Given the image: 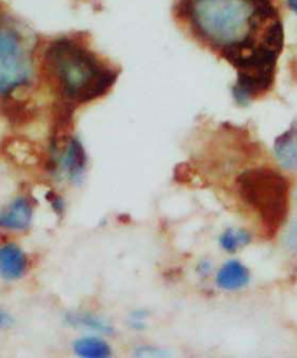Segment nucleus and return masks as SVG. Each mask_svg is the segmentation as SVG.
Returning a JSON list of instances; mask_svg holds the SVG:
<instances>
[{
    "mask_svg": "<svg viewBox=\"0 0 297 358\" xmlns=\"http://www.w3.org/2000/svg\"><path fill=\"white\" fill-rule=\"evenodd\" d=\"M197 36L221 51L238 78L270 85L283 48V25L271 0H187Z\"/></svg>",
    "mask_w": 297,
    "mask_h": 358,
    "instance_id": "f257e3e1",
    "label": "nucleus"
},
{
    "mask_svg": "<svg viewBox=\"0 0 297 358\" xmlns=\"http://www.w3.org/2000/svg\"><path fill=\"white\" fill-rule=\"evenodd\" d=\"M45 67L63 96L78 103L103 96L116 77L94 54L71 39H58L48 47Z\"/></svg>",
    "mask_w": 297,
    "mask_h": 358,
    "instance_id": "f03ea898",
    "label": "nucleus"
},
{
    "mask_svg": "<svg viewBox=\"0 0 297 358\" xmlns=\"http://www.w3.org/2000/svg\"><path fill=\"white\" fill-rule=\"evenodd\" d=\"M236 189L244 203L259 216L264 232L268 236L277 234L289 213L287 178L273 169L256 167L238 177Z\"/></svg>",
    "mask_w": 297,
    "mask_h": 358,
    "instance_id": "7ed1b4c3",
    "label": "nucleus"
},
{
    "mask_svg": "<svg viewBox=\"0 0 297 358\" xmlns=\"http://www.w3.org/2000/svg\"><path fill=\"white\" fill-rule=\"evenodd\" d=\"M32 62L22 34L9 21H0V96L29 83Z\"/></svg>",
    "mask_w": 297,
    "mask_h": 358,
    "instance_id": "20e7f679",
    "label": "nucleus"
},
{
    "mask_svg": "<svg viewBox=\"0 0 297 358\" xmlns=\"http://www.w3.org/2000/svg\"><path fill=\"white\" fill-rule=\"evenodd\" d=\"M87 166L85 147L77 138H70L63 151L58 154L57 167L61 170L67 180L78 183L83 178Z\"/></svg>",
    "mask_w": 297,
    "mask_h": 358,
    "instance_id": "39448f33",
    "label": "nucleus"
},
{
    "mask_svg": "<svg viewBox=\"0 0 297 358\" xmlns=\"http://www.w3.org/2000/svg\"><path fill=\"white\" fill-rule=\"evenodd\" d=\"M32 224V206L27 197H16L6 208L0 209V229L27 231Z\"/></svg>",
    "mask_w": 297,
    "mask_h": 358,
    "instance_id": "423d86ee",
    "label": "nucleus"
},
{
    "mask_svg": "<svg viewBox=\"0 0 297 358\" xmlns=\"http://www.w3.org/2000/svg\"><path fill=\"white\" fill-rule=\"evenodd\" d=\"M28 270V257L16 244L0 245V277L6 282L19 280Z\"/></svg>",
    "mask_w": 297,
    "mask_h": 358,
    "instance_id": "0eeeda50",
    "label": "nucleus"
},
{
    "mask_svg": "<svg viewBox=\"0 0 297 358\" xmlns=\"http://www.w3.org/2000/svg\"><path fill=\"white\" fill-rule=\"evenodd\" d=\"M251 280L249 270L238 260L226 262L216 275V285L222 290L236 292L248 286Z\"/></svg>",
    "mask_w": 297,
    "mask_h": 358,
    "instance_id": "6e6552de",
    "label": "nucleus"
},
{
    "mask_svg": "<svg viewBox=\"0 0 297 358\" xmlns=\"http://www.w3.org/2000/svg\"><path fill=\"white\" fill-rule=\"evenodd\" d=\"M274 154L283 167L297 170V121L275 138Z\"/></svg>",
    "mask_w": 297,
    "mask_h": 358,
    "instance_id": "1a4fd4ad",
    "label": "nucleus"
},
{
    "mask_svg": "<svg viewBox=\"0 0 297 358\" xmlns=\"http://www.w3.org/2000/svg\"><path fill=\"white\" fill-rule=\"evenodd\" d=\"M73 350L77 355L85 358H108L112 354L109 344L101 338L85 336L73 344Z\"/></svg>",
    "mask_w": 297,
    "mask_h": 358,
    "instance_id": "9d476101",
    "label": "nucleus"
},
{
    "mask_svg": "<svg viewBox=\"0 0 297 358\" xmlns=\"http://www.w3.org/2000/svg\"><path fill=\"white\" fill-rule=\"evenodd\" d=\"M252 240L251 234L242 228H228L219 236V244L226 252H236L247 247Z\"/></svg>",
    "mask_w": 297,
    "mask_h": 358,
    "instance_id": "9b49d317",
    "label": "nucleus"
},
{
    "mask_svg": "<svg viewBox=\"0 0 297 358\" xmlns=\"http://www.w3.org/2000/svg\"><path fill=\"white\" fill-rule=\"evenodd\" d=\"M68 320L74 325H83L92 331L101 332V334H110L112 328L110 325L102 320V317L90 315V313H77V315H70Z\"/></svg>",
    "mask_w": 297,
    "mask_h": 358,
    "instance_id": "f8f14e48",
    "label": "nucleus"
},
{
    "mask_svg": "<svg viewBox=\"0 0 297 358\" xmlns=\"http://www.w3.org/2000/svg\"><path fill=\"white\" fill-rule=\"evenodd\" d=\"M284 243L289 250H291L293 252L297 254V220L290 225V228L286 234V238H284Z\"/></svg>",
    "mask_w": 297,
    "mask_h": 358,
    "instance_id": "ddd939ff",
    "label": "nucleus"
},
{
    "mask_svg": "<svg viewBox=\"0 0 297 358\" xmlns=\"http://www.w3.org/2000/svg\"><path fill=\"white\" fill-rule=\"evenodd\" d=\"M12 325V317L8 312H5L3 309H0V329L9 328Z\"/></svg>",
    "mask_w": 297,
    "mask_h": 358,
    "instance_id": "4468645a",
    "label": "nucleus"
},
{
    "mask_svg": "<svg viewBox=\"0 0 297 358\" xmlns=\"http://www.w3.org/2000/svg\"><path fill=\"white\" fill-rule=\"evenodd\" d=\"M287 6L291 12H294L297 15V0H287Z\"/></svg>",
    "mask_w": 297,
    "mask_h": 358,
    "instance_id": "2eb2a0df",
    "label": "nucleus"
},
{
    "mask_svg": "<svg viewBox=\"0 0 297 358\" xmlns=\"http://www.w3.org/2000/svg\"><path fill=\"white\" fill-rule=\"evenodd\" d=\"M296 196H297V194H296Z\"/></svg>",
    "mask_w": 297,
    "mask_h": 358,
    "instance_id": "dca6fc26",
    "label": "nucleus"
}]
</instances>
